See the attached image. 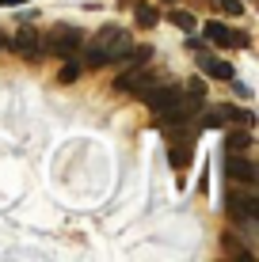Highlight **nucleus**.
Segmentation results:
<instances>
[{"label": "nucleus", "mask_w": 259, "mask_h": 262, "mask_svg": "<svg viewBox=\"0 0 259 262\" xmlns=\"http://www.w3.org/2000/svg\"><path fill=\"white\" fill-rule=\"evenodd\" d=\"M137 95L145 99V106H149L153 114H168V111H175V106L183 103V95L175 92L172 84H145Z\"/></svg>", "instance_id": "nucleus-1"}, {"label": "nucleus", "mask_w": 259, "mask_h": 262, "mask_svg": "<svg viewBox=\"0 0 259 262\" xmlns=\"http://www.w3.org/2000/svg\"><path fill=\"white\" fill-rule=\"evenodd\" d=\"M95 46H103L111 61H122V57L130 53V34L122 31V27H103V31H99V42H95Z\"/></svg>", "instance_id": "nucleus-2"}, {"label": "nucleus", "mask_w": 259, "mask_h": 262, "mask_svg": "<svg viewBox=\"0 0 259 262\" xmlns=\"http://www.w3.org/2000/svg\"><path fill=\"white\" fill-rule=\"evenodd\" d=\"M80 31H73V27H57V31H53V38L50 42H42V46H46L53 57H73V53L80 50Z\"/></svg>", "instance_id": "nucleus-3"}, {"label": "nucleus", "mask_w": 259, "mask_h": 262, "mask_svg": "<svg viewBox=\"0 0 259 262\" xmlns=\"http://www.w3.org/2000/svg\"><path fill=\"white\" fill-rule=\"evenodd\" d=\"M4 46L8 50H15V53H23V57H38V53H42V38H38V34H34V31H19V34H15V38H8L4 42Z\"/></svg>", "instance_id": "nucleus-4"}, {"label": "nucleus", "mask_w": 259, "mask_h": 262, "mask_svg": "<svg viewBox=\"0 0 259 262\" xmlns=\"http://www.w3.org/2000/svg\"><path fill=\"white\" fill-rule=\"evenodd\" d=\"M229 213H233L236 221H252V216L259 213V202L252 194H233L229 198Z\"/></svg>", "instance_id": "nucleus-5"}, {"label": "nucleus", "mask_w": 259, "mask_h": 262, "mask_svg": "<svg viewBox=\"0 0 259 262\" xmlns=\"http://www.w3.org/2000/svg\"><path fill=\"white\" fill-rule=\"evenodd\" d=\"M225 171L236 179V183H244V186H252V183H255V167H252V160H244V156H229Z\"/></svg>", "instance_id": "nucleus-6"}, {"label": "nucleus", "mask_w": 259, "mask_h": 262, "mask_svg": "<svg viewBox=\"0 0 259 262\" xmlns=\"http://www.w3.org/2000/svg\"><path fill=\"white\" fill-rule=\"evenodd\" d=\"M168 160H172L175 171H187L191 167V141H172L168 144Z\"/></svg>", "instance_id": "nucleus-7"}, {"label": "nucleus", "mask_w": 259, "mask_h": 262, "mask_svg": "<svg viewBox=\"0 0 259 262\" xmlns=\"http://www.w3.org/2000/svg\"><path fill=\"white\" fill-rule=\"evenodd\" d=\"M225 122H233V106H210V111L202 114V125H206V129H221Z\"/></svg>", "instance_id": "nucleus-8"}, {"label": "nucleus", "mask_w": 259, "mask_h": 262, "mask_svg": "<svg viewBox=\"0 0 259 262\" xmlns=\"http://www.w3.org/2000/svg\"><path fill=\"white\" fill-rule=\"evenodd\" d=\"M206 38L213 42V46H233V31H229L225 23H217V19L206 23Z\"/></svg>", "instance_id": "nucleus-9"}, {"label": "nucleus", "mask_w": 259, "mask_h": 262, "mask_svg": "<svg viewBox=\"0 0 259 262\" xmlns=\"http://www.w3.org/2000/svg\"><path fill=\"white\" fill-rule=\"evenodd\" d=\"M202 69H206L210 80H233V65H229V61H221V57H210Z\"/></svg>", "instance_id": "nucleus-10"}, {"label": "nucleus", "mask_w": 259, "mask_h": 262, "mask_svg": "<svg viewBox=\"0 0 259 262\" xmlns=\"http://www.w3.org/2000/svg\"><path fill=\"white\" fill-rule=\"evenodd\" d=\"M133 19H137V27H156L160 23V12L153 4H137V8H133Z\"/></svg>", "instance_id": "nucleus-11"}, {"label": "nucleus", "mask_w": 259, "mask_h": 262, "mask_svg": "<svg viewBox=\"0 0 259 262\" xmlns=\"http://www.w3.org/2000/svg\"><path fill=\"white\" fill-rule=\"evenodd\" d=\"M84 65H88V69H103V65H111V57H107V50H103V46H88Z\"/></svg>", "instance_id": "nucleus-12"}, {"label": "nucleus", "mask_w": 259, "mask_h": 262, "mask_svg": "<svg viewBox=\"0 0 259 262\" xmlns=\"http://www.w3.org/2000/svg\"><path fill=\"white\" fill-rule=\"evenodd\" d=\"M229 152H244L248 148V144H252V133H248V129H236V133H229Z\"/></svg>", "instance_id": "nucleus-13"}, {"label": "nucleus", "mask_w": 259, "mask_h": 262, "mask_svg": "<svg viewBox=\"0 0 259 262\" xmlns=\"http://www.w3.org/2000/svg\"><path fill=\"white\" fill-rule=\"evenodd\" d=\"M168 23H175L180 31H194V15L191 12H168Z\"/></svg>", "instance_id": "nucleus-14"}, {"label": "nucleus", "mask_w": 259, "mask_h": 262, "mask_svg": "<svg viewBox=\"0 0 259 262\" xmlns=\"http://www.w3.org/2000/svg\"><path fill=\"white\" fill-rule=\"evenodd\" d=\"M76 76H80V65H76V61H69V65L57 72V80H61V84H73Z\"/></svg>", "instance_id": "nucleus-15"}, {"label": "nucleus", "mask_w": 259, "mask_h": 262, "mask_svg": "<svg viewBox=\"0 0 259 262\" xmlns=\"http://www.w3.org/2000/svg\"><path fill=\"white\" fill-rule=\"evenodd\" d=\"M217 8H225L229 15H240V12H244V4H240V0H217Z\"/></svg>", "instance_id": "nucleus-16"}, {"label": "nucleus", "mask_w": 259, "mask_h": 262, "mask_svg": "<svg viewBox=\"0 0 259 262\" xmlns=\"http://www.w3.org/2000/svg\"><path fill=\"white\" fill-rule=\"evenodd\" d=\"M187 50H191V53H198V57H202V53H206V42H198V38H187Z\"/></svg>", "instance_id": "nucleus-17"}, {"label": "nucleus", "mask_w": 259, "mask_h": 262, "mask_svg": "<svg viewBox=\"0 0 259 262\" xmlns=\"http://www.w3.org/2000/svg\"><path fill=\"white\" fill-rule=\"evenodd\" d=\"M4 8H15V4H27V0H0Z\"/></svg>", "instance_id": "nucleus-18"}, {"label": "nucleus", "mask_w": 259, "mask_h": 262, "mask_svg": "<svg viewBox=\"0 0 259 262\" xmlns=\"http://www.w3.org/2000/svg\"><path fill=\"white\" fill-rule=\"evenodd\" d=\"M0 46H4V38H0Z\"/></svg>", "instance_id": "nucleus-19"}, {"label": "nucleus", "mask_w": 259, "mask_h": 262, "mask_svg": "<svg viewBox=\"0 0 259 262\" xmlns=\"http://www.w3.org/2000/svg\"><path fill=\"white\" fill-rule=\"evenodd\" d=\"M126 4H130V0H126Z\"/></svg>", "instance_id": "nucleus-20"}]
</instances>
